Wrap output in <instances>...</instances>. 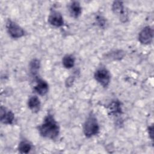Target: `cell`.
<instances>
[{
	"instance_id": "7c38bea8",
	"label": "cell",
	"mask_w": 154,
	"mask_h": 154,
	"mask_svg": "<svg viewBox=\"0 0 154 154\" xmlns=\"http://www.w3.org/2000/svg\"><path fill=\"white\" fill-rule=\"evenodd\" d=\"M70 15L74 18H78L82 13V7L78 1L72 2L69 6Z\"/></svg>"
},
{
	"instance_id": "8fae6325",
	"label": "cell",
	"mask_w": 154,
	"mask_h": 154,
	"mask_svg": "<svg viewBox=\"0 0 154 154\" xmlns=\"http://www.w3.org/2000/svg\"><path fill=\"white\" fill-rule=\"evenodd\" d=\"M28 106L32 112H38L41 107V103L39 98L37 96H31L28 100Z\"/></svg>"
},
{
	"instance_id": "8992f818",
	"label": "cell",
	"mask_w": 154,
	"mask_h": 154,
	"mask_svg": "<svg viewBox=\"0 0 154 154\" xmlns=\"http://www.w3.org/2000/svg\"><path fill=\"white\" fill-rule=\"evenodd\" d=\"M112 10L114 13L119 16L122 22H126L128 20V14L125 10L123 2L119 1H114L112 4Z\"/></svg>"
},
{
	"instance_id": "7a4b0ae2",
	"label": "cell",
	"mask_w": 154,
	"mask_h": 154,
	"mask_svg": "<svg viewBox=\"0 0 154 154\" xmlns=\"http://www.w3.org/2000/svg\"><path fill=\"white\" fill-rule=\"evenodd\" d=\"M99 125L97 118L93 113H90L85 121L83 126V132L87 138H91L99 132Z\"/></svg>"
},
{
	"instance_id": "30bf717a",
	"label": "cell",
	"mask_w": 154,
	"mask_h": 154,
	"mask_svg": "<svg viewBox=\"0 0 154 154\" xmlns=\"http://www.w3.org/2000/svg\"><path fill=\"white\" fill-rule=\"evenodd\" d=\"M108 112L109 115L117 116L122 114V105L120 100L115 99L112 100L107 106Z\"/></svg>"
},
{
	"instance_id": "ac0fdd59",
	"label": "cell",
	"mask_w": 154,
	"mask_h": 154,
	"mask_svg": "<svg viewBox=\"0 0 154 154\" xmlns=\"http://www.w3.org/2000/svg\"><path fill=\"white\" fill-rule=\"evenodd\" d=\"M74 81V77L73 76H69L67 80L66 81V85L67 87H71L73 84V82Z\"/></svg>"
},
{
	"instance_id": "ba28073f",
	"label": "cell",
	"mask_w": 154,
	"mask_h": 154,
	"mask_svg": "<svg viewBox=\"0 0 154 154\" xmlns=\"http://www.w3.org/2000/svg\"><path fill=\"white\" fill-rule=\"evenodd\" d=\"M36 84L34 87V91L40 96H44L49 91V85L44 79L37 78L35 79Z\"/></svg>"
},
{
	"instance_id": "2e32d148",
	"label": "cell",
	"mask_w": 154,
	"mask_h": 154,
	"mask_svg": "<svg viewBox=\"0 0 154 154\" xmlns=\"http://www.w3.org/2000/svg\"><path fill=\"white\" fill-rule=\"evenodd\" d=\"M29 70L32 75L35 76L40 67V61L37 58H34L30 61L29 63Z\"/></svg>"
},
{
	"instance_id": "d6986e66",
	"label": "cell",
	"mask_w": 154,
	"mask_h": 154,
	"mask_svg": "<svg viewBox=\"0 0 154 154\" xmlns=\"http://www.w3.org/2000/svg\"><path fill=\"white\" fill-rule=\"evenodd\" d=\"M148 134L152 140L153 139V126L151 125L148 128Z\"/></svg>"
},
{
	"instance_id": "e0dca14e",
	"label": "cell",
	"mask_w": 154,
	"mask_h": 154,
	"mask_svg": "<svg viewBox=\"0 0 154 154\" xmlns=\"http://www.w3.org/2000/svg\"><path fill=\"white\" fill-rule=\"evenodd\" d=\"M96 20L97 22V25L101 27V28H103L105 26L106 24V20L102 16H97L96 17Z\"/></svg>"
},
{
	"instance_id": "277c9868",
	"label": "cell",
	"mask_w": 154,
	"mask_h": 154,
	"mask_svg": "<svg viewBox=\"0 0 154 154\" xmlns=\"http://www.w3.org/2000/svg\"><path fill=\"white\" fill-rule=\"evenodd\" d=\"M6 29L9 35L13 38H19L25 34V30L17 23L8 19L6 22Z\"/></svg>"
},
{
	"instance_id": "5bb4252c",
	"label": "cell",
	"mask_w": 154,
	"mask_h": 154,
	"mask_svg": "<svg viewBox=\"0 0 154 154\" xmlns=\"http://www.w3.org/2000/svg\"><path fill=\"white\" fill-rule=\"evenodd\" d=\"M125 55V53L123 50H116L111 51L105 55V58L111 60H120Z\"/></svg>"
},
{
	"instance_id": "52a82bcc",
	"label": "cell",
	"mask_w": 154,
	"mask_h": 154,
	"mask_svg": "<svg viewBox=\"0 0 154 154\" xmlns=\"http://www.w3.org/2000/svg\"><path fill=\"white\" fill-rule=\"evenodd\" d=\"M49 23L52 26L59 28L64 25V19L61 14L57 11H52L48 19Z\"/></svg>"
},
{
	"instance_id": "3957f363",
	"label": "cell",
	"mask_w": 154,
	"mask_h": 154,
	"mask_svg": "<svg viewBox=\"0 0 154 154\" xmlns=\"http://www.w3.org/2000/svg\"><path fill=\"white\" fill-rule=\"evenodd\" d=\"M95 80L103 87L106 88L111 82V74L105 67H100L96 69L94 73Z\"/></svg>"
},
{
	"instance_id": "9a60e30c",
	"label": "cell",
	"mask_w": 154,
	"mask_h": 154,
	"mask_svg": "<svg viewBox=\"0 0 154 154\" xmlns=\"http://www.w3.org/2000/svg\"><path fill=\"white\" fill-rule=\"evenodd\" d=\"M75 63V58L73 55L67 54L64 55L62 59V64L66 69L72 68Z\"/></svg>"
},
{
	"instance_id": "9c48e42d",
	"label": "cell",
	"mask_w": 154,
	"mask_h": 154,
	"mask_svg": "<svg viewBox=\"0 0 154 154\" xmlns=\"http://www.w3.org/2000/svg\"><path fill=\"white\" fill-rule=\"evenodd\" d=\"M1 122L5 125H11L14 120V114L6 108L1 106L0 111Z\"/></svg>"
},
{
	"instance_id": "4fadbf2b",
	"label": "cell",
	"mask_w": 154,
	"mask_h": 154,
	"mask_svg": "<svg viewBox=\"0 0 154 154\" xmlns=\"http://www.w3.org/2000/svg\"><path fill=\"white\" fill-rule=\"evenodd\" d=\"M32 144L26 140L20 141L18 145V151L20 153H28L32 149Z\"/></svg>"
},
{
	"instance_id": "5b68a950",
	"label": "cell",
	"mask_w": 154,
	"mask_h": 154,
	"mask_svg": "<svg viewBox=\"0 0 154 154\" xmlns=\"http://www.w3.org/2000/svg\"><path fill=\"white\" fill-rule=\"evenodd\" d=\"M153 37V30L150 26L144 27L139 32L138 41L143 45H149L152 43Z\"/></svg>"
},
{
	"instance_id": "6da1fadb",
	"label": "cell",
	"mask_w": 154,
	"mask_h": 154,
	"mask_svg": "<svg viewBox=\"0 0 154 154\" xmlns=\"http://www.w3.org/2000/svg\"><path fill=\"white\" fill-rule=\"evenodd\" d=\"M39 134L43 138L49 140H56L60 132L59 125L52 114L48 112L42 123L38 126Z\"/></svg>"
}]
</instances>
